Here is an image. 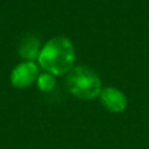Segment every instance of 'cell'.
Here are the masks:
<instances>
[{
    "label": "cell",
    "instance_id": "6da1fadb",
    "mask_svg": "<svg viewBox=\"0 0 149 149\" xmlns=\"http://www.w3.org/2000/svg\"><path fill=\"white\" fill-rule=\"evenodd\" d=\"M74 62V48L72 42L57 36L49 40L38 55L40 65L51 74H64L69 72Z\"/></svg>",
    "mask_w": 149,
    "mask_h": 149
},
{
    "label": "cell",
    "instance_id": "7a4b0ae2",
    "mask_svg": "<svg viewBox=\"0 0 149 149\" xmlns=\"http://www.w3.org/2000/svg\"><path fill=\"white\" fill-rule=\"evenodd\" d=\"M69 91L85 100L95 98L101 92V81L98 74L87 66H77L72 69L66 79Z\"/></svg>",
    "mask_w": 149,
    "mask_h": 149
},
{
    "label": "cell",
    "instance_id": "3957f363",
    "mask_svg": "<svg viewBox=\"0 0 149 149\" xmlns=\"http://www.w3.org/2000/svg\"><path fill=\"white\" fill-rule=\"evenodd\" d=\"M38 74V68L34 62H23L17 64L10 73V83L16 88L30 86Z\"/></svg>",
    "mask_w": 149,
    "mask_h": 149
},
{
    "label": "cell",
    "instance_id": "277c9868",
    "mask_svg": "<svg viewBox=\"0 0 149 149\" xmlns=\"http://www.w3.org/2000/svg\"><path fill=\"white\" fill-rule=\"evenodd\" d=\"M99 95L101 104L111 112L119 113L127 107L126 95L115 87H105L101 90Z\"/></svg>",
    "mask_w": 149,
    "mask_h": 149
},
{
    "label": "cell",
    "instance_id": "5b68a950",
    "mask_svg": "<svg viewBox=\"0 0 149 149\" xmlns=\"http://www.w3.org/2000/svg\"><path fill=\"white\" fill-rule=\"evenodd\" d=\"M19 54L21 55L22 58L28 59L31 62L35 58H38L40 55V41L35 36H27L22 40L20 48H19Z\"/></svg>",
    "mask_w": 149,
    "mask_h": 149
},
{
    "label": "cell",
    "instance_id": "8992f818",
    "mask_svg": "<svg viewBox=\"0 0 149 149\" xmlns=\"http://www.w3.org/2000/svg\"><path fill=\"white\" fill-rule=\"evenodd\" d=\"M55 78L51 73H42L37 77V86L43 92H49L55 87Z\"/></svg>",
    "mask_w": 149,
    "mask_h": 149
}]
</instances>
